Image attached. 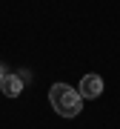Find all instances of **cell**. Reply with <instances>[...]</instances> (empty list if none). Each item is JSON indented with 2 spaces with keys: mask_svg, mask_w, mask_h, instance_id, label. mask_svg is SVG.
Listing matches in <instances>:
<instances>
[{
  "mask_svg": "<svg viewBox=\"0 0 120 129\" xmlns=\"http://www.w3.org/2000/svg\"><path fill=\"white\" fill-rule=\"evenodd\" d=\"M49 103L57 115L63 118H74L80 109H83V98H80L77 89H72L69 83H54L49 89Z\"/></svg>",
  "mask_w": 120,
  "mask_h": 129,
  "instance_id": "obj_1",
  "label": "cell"
},
{
  "mask_svg": "<svg viewBox=\"0 0 120 129\" xmlns=\"http://www.w3.org/2000/svg\"><path fill=\"white\" fill-rule=\"evenodd\" d=\"M77 92H80V98H83V101L100 98V92H103V78H100V75H83V78H80Z\"/></svg>",
  "mask_w": 120,
  "mask_h": 129,
  "instance_id": "obj_2",
  "label": "cell"
},
{
  "mask_svg": "<svg viewBox=\"0 0 120 129\" xmlns=\"http://www.w3.org/2000/svg\"><path fill=\"white\" fill-rule=\"evenodd\" d=\"M0 89H3L6 98H17L23 92V78H17V75H6L3 80H0Z\"/></svg>",
  "mask_w": 120,
  "mask_h": 129,
  "instance_id": "obj_3",
  "label": "cell"
},
{
  "mask_svg": "<svg viewBox=\"0 0 120 129\" xmlns=\"http://www.w3.org/2000/svg\"><path fill=\"white\" fill-rule=\"evenodd\" d=\"M6 75H9V72H6V66H3V63H0V80H3V78H6Z\"/></svg>",
  "mask_w": 120,
  "mask_h": 129,
  "instance_id": "obj_4",
  "label": "cell"
}]
</instances>
